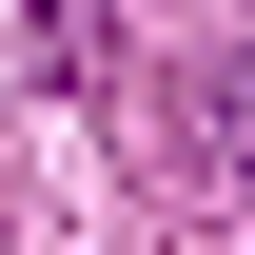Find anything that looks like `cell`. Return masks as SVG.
Segmentation results:
<instances>
[{"label": "cell", "instance_id": "obj_1", "mask_svg": "<svg viewBox=\"0 0 255 255\" xmlns=\"http://www.w3.org/2000/svg\"><path fill=\"white\" fill-rule=\"evenodd\" d=\"M216 157H236V196H255V98H216Z\"/></svg>", "mask_w": 255, "mask_h": 255}]
</instances>
